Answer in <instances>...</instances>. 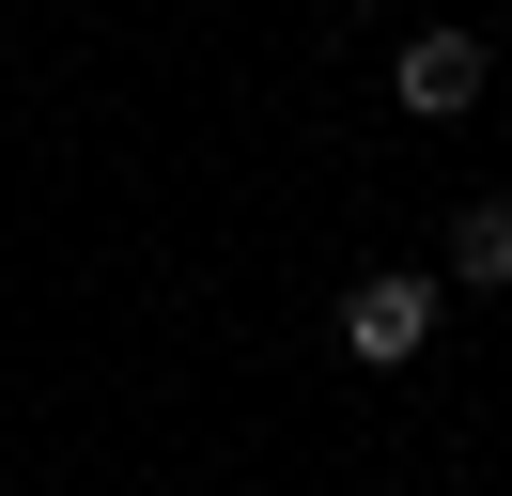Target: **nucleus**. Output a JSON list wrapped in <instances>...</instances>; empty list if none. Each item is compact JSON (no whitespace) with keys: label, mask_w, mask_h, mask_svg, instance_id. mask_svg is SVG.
I'll return each mask as SVG.
<instances>
[{"label":"nucleus","mask_w":512,"mask_h":496,"mask_svg":"<svg viewBox=\"0 0 512 496\" xmlns=\"http://www.w3.org/2000/svg\"><path fill=\"white\" fill-rule=\"evenodd\" d=\"M419 341H435V264L342 279V357H357V372H419Z\"/></svg>","instance_id":"nucleus-1"},{"label":"nucleus","mask_w":512,"mask_h":496,"mask_svg":"<svg viewBox=\"0 0 512 496\" xmlns=\"http://www.w3.org/2000/svg\"><path fill=\"white\" fill-rule=\"evenodd\" d=\"M481 78H497V62H481V31H419V47L388 62L404 124H466V109H481Z\"/></svg>","instance_id":"nucleus-2"},{"label":"nucleus","mask_w":512,"mask_h":496,"mask_svg":"<svg viewBox=\"0 0 512 496\" xmlns=\"http://www.w3.org/2000/svg\"><path fill=\"white\" fill-rule=\"evenodd\" d=\"M435 279H466V295H512V202H466L450 217V264Z\"/></svg>","instance_id":"nucleus-3"}]
</instances>
